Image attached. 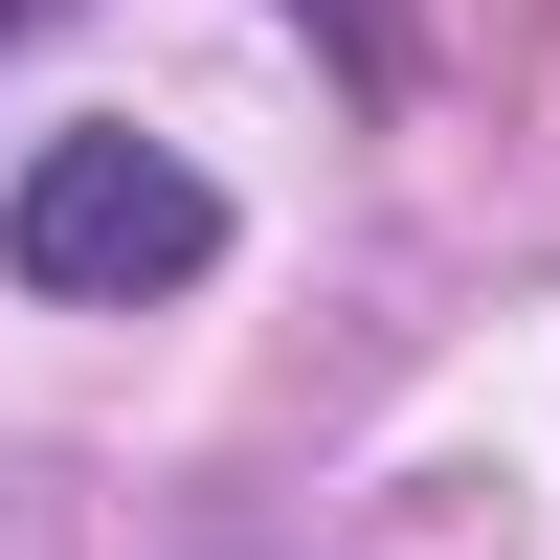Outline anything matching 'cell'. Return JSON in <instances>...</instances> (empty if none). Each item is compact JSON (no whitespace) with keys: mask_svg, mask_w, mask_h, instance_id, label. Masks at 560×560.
<instances>
[{"mask_svg":"<svg viewBox=\"0 0 560 560\" xmlns=\"http://www.w3.org/2000/svg\"><path fill=\"white\" fill-rule=\"evenodd\" d=\"M0 23H23V0H0Z\"/></svg>","mask_w":560,"mask_h":560,"instance_id":"7a4b0ae2","label":"cell"},{"mask_svg":"<svg viewBox=\"0 0 560 560\" xmlns=\"http://www.w3.org/2000/svg\"><path fill=\"white\" fill-rule=\"evenodd\" d=\"M0 269L23 292H202L224 269V179L202 158H158V135H45L23 179H0Z\"/></svg>","mask_w":560,"mask_h":560,"instance_id":"6da1fadb","label":"cell"}]
</instances>
